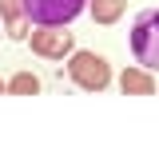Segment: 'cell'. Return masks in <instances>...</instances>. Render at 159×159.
Returning <instances> with one entry per match:
<instances>
[{
  "instance_id": "cell-5",
  "label": "cell",
  "mask_w": 159,
  "mask_h": 159,
  "mask_svg": "<svg viewBox=\"0 0 159 159\" xmlns=\"http://www.w3.org/2000/svg\"><path fill=\"white\" fill-rule=\"evenodd\" d=\"M119 88H123L127 96H151V92H155V80L147 76V72H139V68H127V72L119 76Z\"/></svg>"
},
{
  "instance_id": "cell-7",
  "label": "cell",
  "mask_w": 159,
  "mask_h": 159,
  "mask_svg": "<svg viewBox=\"0 0 159 159\" xmlns=\"http://www.w3.org/2000/svg\"><path fill=\"white\" fill-rule=\"evenodd\" d=\"M123 4H127V0H92V16H96L99 24H116L119 12H123Z\"/></svg>"
},
{
  "instance_id": "cell-3",
  "label": "cell",
  "mask_w": 159,
  "mask_h": 159,
  "mask_svg": "<svg viewBox=\"0 0 159 159\" xmlns=\"http://www.w3.org/2000/svg\"><path fill=\"white\" fill-rule=\"evenodd\" d=\"M72 80H76L80 88H88V92H99V88H107V80H111V68H107V60L96 56V52H76L72 56Z\"/></svg>"
},
{
  "instance_id": "cell-9",
  "label": "cell",
  "mask_w": 159,
  "mask_h": 159,
  "mask_svg": "<svg viewBox=\"0 0 159 159\" xmlns=\"http://www.w3.org/2000/svg\"><path fill=\"white\" fill-rule=\"evenodd\" d=\"M4 88H8V84H0V92H4Z\"/></svg>"
},
{
  "instance_id": "cell-1",
  "label": "cell",
  "mask_w": 159,
  "mask_h": 159,
  "mask_svg": "<svg viewBox=\"0 0 159 159\" xmlns=\"http://www.w3.org/2000/svg\"><path fill=\"white\" fill-rule=\"evenodd\" d=\"M131 52H135V64H143L147 72H159V8H147L135 16Z\"/></svg>"
},
{
  "instance_id": "cell-6",
  "label": "cell",
  "mask_w": 159,
  "mask_h": 159,
  "mask_svg": "<svg viewBox=\"0 0 159 159\" xmlns=\"http://www.w3.org/2000/svg\"><path fill=\"white\" fill-rule=\"evenodd\" d=\"M0 16L8 20V36H24V0H0Z\"/></svg>"
},
{
  "instance_id": "cell-2",
  "label": "cell",
  "mask_w": 159,
  "mask_h": 159,
  "mask_svg": "<svg viewBox=\"0 0 159 159\" xmlns=\"http://www.w3.org/2000/svg\"><path fill=\"white\" fill-rule=\"evenodd\" d=\"M88 8V0H24V16L32 24H72Z\"/></svg>"
},
{
  "instance_id": "cell-4",
  "label": "cell",
  "mask_w": 159,
  "mask_h": 159,
  "mask_svg": "<svg viewBox=\"0 0 159 159\" xmlns=\"http://www.w3.org/2000/svg\"><path fill=\"white\" fill-rule=\"evenodd\" d=\"M32 52L60 60L64 52H72V32H60V24H40V32H32Z\"/></svg>"
},
{
  "instance_id": "cell-8",
  "label": "cell",
  "mask_w": 159,
  "mask_h": 159,
  "mask_svg": "<svg viewBox=\"0 0 159 159\" xmlns=\"http://www.w3.org/2000/svg\"><path fill=\"white\" fill-rule=\"evenodd\" d=\"M8 92H16V96H36V92H40V80L32 76V72H20V76L8 84Z\"/></svg>"
}]
</instances>
